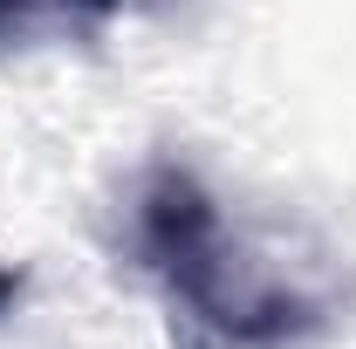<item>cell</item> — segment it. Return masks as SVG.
Listing matches in <instances>:
<instances>
[{
  "label": "cell",
  "instance_id": "1",
  "mask_svg": "<svg viewBox=\"0 0 356 349\" xmlns=\"http://www.w3.org/2000/svg\"><path fill=\"white\" fill-rule=\"evenodd\" d=\"M137 247L144 261L165 274V288L178 295V308L206 329H220L226 343H288L315 322V302L274 274L261 254H247L226 233L220 206L206 199V185L185 172H158L137 192Z\"/></svg>",
  "mask_w": 356,
  "mask_h": 349
},
{
  "label": "cell",
  "instance_id": "2",
  "mask_svg": "<svg viewBox=\"0 0 356 349\" xmlns=\"http://www.w3.org/2000/svg\"><path fill=\"white\" fill-rule=\"evenodd\" d=\"M117 7L124 0H0V55L89 42L96 28H110Z\"/></svg>",
  "mask_w": 356,
  "mask_h": 349
},
{
  "label": "cell",
  "instance_id": "3",
  "mask_svg": "<svg viewBox=\"0 0 356 349\" xmlns=\"http://www.w3.org/2000/svg\"><path fill=\"white\" fill-rule=\"evenodd\" d=\"M7 302H14V274L0 267V315H7Z\"/></svg>",
  "mask_w": 356,
  "mask_h": 349
}]
</instances>
